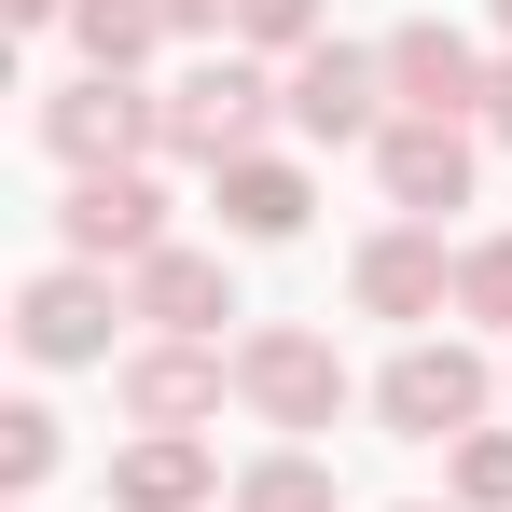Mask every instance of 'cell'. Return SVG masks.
Segmentation results:
<instances>
[{"label":"cell","mask_w":512,"mask_h":512,"mask_svg":"<svg viewBox=\"0 0 512 512\" xmlns=\"http://www.w3.org/2000/svg\"><path fill=\"white\" fill-rule=\"evenodd\" d=\"M388 416L402 429H457L471 416V360H402V374H388Z\"/></svg>","instance_id":"cell-1"},{"label":"cell","mask_w":512,"mask_h":512,"mask_svg":"<svg viewBox=\"0 0 512 512\" xmlns=\"http://www.w3.org/2000/svg\"><path fill=\"white\" fill-rule=\"evenodd\" d=\"M250 388L277 402V416H319V402H333V360H319V346H263V360H250Z\"/></svg>","instance_id":"cell-2"},{"label":"cell","mask_w":512,"mask_h":512,"mask_svg":"<svg viewBox=\"0 0 512 512\" xmlns=\"http://www.w3.org/2000/svg\"><path fill=\"white\" fill-rule=\"evenodd\" d=\"M70 236H84V250H139V236H153V194H139V180H97L84 208H70Z\"/></svg>","instance_id":"cell-3"},{"label":"cell","mask_w":512,"mask_h":512,"mask_svg":"<svg viewBox=\"0 0 512 512\" xmlns=\"http://www.w3.org/2000/svg\"><path fill=\"white\" fill-rule=\"evenodd\" d=\"M28 346H42V360H84V346H97V291H70V277H56V291L28 305Z\"/></svg>","instance_id":"cell-4"},{"label":"cell","mask_w":512,"mask_h":512,"mask_svg":"<svg viewBox=\"0 0 512 512\" xmlns=\"http://www.w3.org/2000/svg\"><path fill=\"white\" fill-rule=\"evenodd\" d=\"M236 125H250V84H236V70L180 84V139H236Z\"/></svg>","instance_id":"cell-5"},{"label":"cell","mask_w":512,"mask_h":512,"mask_svg":"<svg viewBox=\"0 0 512 512\" xmlns=\"http://www.w3.org/2000/svg\"><path fill=\"white\" fill-rule=\"evenodd\" d=\"M388 70H402V97H429V111H443V97L471 84V70H457V42H443V28H416V42H402V56H388Z\"/></svg>","instance_id":"cell-6"},{"label":"cell","mask_w":512,"mask_h":512,"mask_svg":"<svg viewBox=\"0 0 512 512\" xmlns=\"http://www.w3.org/2000/svg\"><path fill=\"white\" fill-rule=\"evenodd\" d=\"M388 180H402V194H416V208H429V194H457V139H429V125H416V139H402V153H388Z\"/></svg>","instance_id":"cell-7"},{"label":"cell","mask_w":512,"mask_h":512,"mask_svg":"<svg viewBox=\"0 0 512 512\" xmlns=\"http://www.w3.org/2000/svg\"><path fill=\"white\" fill-rule=\"evenodd\" d=\"M291 208H305V194L277 167H236V222H250V236H291Z\"/></svg>","instance_id":"cell-8"},{"label":"cell","mask_w":512,"mask_h":512,"mask_svg":"<svg viewBox=\"0 0 512 512\" xmlns=\"http://www.w3.org/2000/svg\"><path fill=\"white\" fill-rule=\"evenodd\" d=\"M305 125H360V56H319L305 70Z\"/></svg>","instance_id":"cell-9"},{"label":"cell","mask_w":512,"mask_h":512,"mask_svg":"<svg viewBox=\"0 0 512 512\" xmlns=\"http://www.w3.org/2000/svg\"><path fill=\"white\" fill-rule=\"evenodd\" d=\"M153 305H167V319H208L222 277H208V263H153Z\"/></svg>","instance_id":"cell-10"},{"label":"cell","mask_w":512,"mask_h":512,"mask_svg":"<svg viewBox=\"0 0 512 512\" xmlns=\"http://www.w3.org/2000/svg\"><path fill=\"white\" fill-rule=\"evenodd\" d=\"M56 139H70V153H97V139H125V97L97 84V97H70V111H56Z\"/></svg>","instance_id":"cell-11"},{"label":"cell","mask_w":512,"mask_h":512,"mask_svg":"<svg viewBox=\"0 0 512 512\" xmlns=\"http://www.w3.org/2000/svg\"><path fill=\"white\" fill-rule=\"evenodd\" d=\"M84 42H97V56H139V42H153V14H139V0H97Z\"/></svg>","instance_id":"cell-12"},{"label":"cell","mask_w":512,"mask_h":512,"mask_svg":"<svg viewBox=\"0 0 512 512\" xmlns=\"http://www.w3.org/2000/svg\"><path fill=\"white\" fill-rule=\"evenodd\" d=\"M180 485H194V457H180V443H153V457H125V499H180Z\"/></svg>","instance_id":"cell-13"},{"label":"cell","mask_w":512,"mask_h":512,"mask_svg":"<svg viewBox=\"0 0 512 512\" xmlns=\"http://www.w3.org/2000/svg\"><path fill=\"white\" fill-rule=\"evenodd\" d=\"M374 305H429V250H374Z\"/></svg>","instance_id":"cell-14"},{"label":"cell","mask_w":512,"mask_h":512,"mask_svg":"<svg viewBox=\"0 0 512 512\" xmlns=\"http://www.w3.org/2000/svg\"><path fill=\"white\" fill-rule=\"evenodd\" d=\"M250 512H319V471H263V485H250Z\"/></svg>","instance_id":"cell-15"},{"label":"cell","mask_w":512,"mask_h":512,"mask_svg":"<svg viewBox=\"0 0 512 512\" xmlns=\"http://www.w3.org/2000/svg\"><path fill=\"white\" fill-rule=\"evenodd\" d=\"M471 291H485V305H512V250H485V263H471Z\"/></svg>","instance_id":"cell-16"},{"label":"cell","mask_w":512,"mask_h":512,"mask_svg":"<svg viewBox=\"0 0 512 512\" xmlns=\"http://www.w3.org/2000/svg\"><path fill=\"white\" fill-rule=\"evenodd\" d=\"M236 14H250V28H305V0H236Z\"/></svg>","instance_id":"cell-17"},{"label":"cell","mask_w":512,"mask_h":512,"mask_svg":"<svg viewBox=\"0 0 512 512\" xmlns=\"http://www.w3.org/2000/svg\"><path fill=\"white\" fill-rule=\"evenodd\" d=\"M499 125H512V84H499Z\"/></svg>","instance_id":"cell-18"}]
</instances>
